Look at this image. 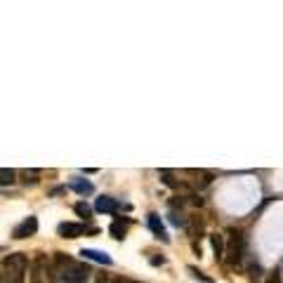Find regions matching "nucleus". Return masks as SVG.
I'll use <instances>...</instances> for the list:
<instances>
[{
	"instance_id": "1",
	"label": "nucleus",
	"mask_w": 283,
	"mask_h": 283,
	"mask_svg": "<svg viewBox=\"0 0 283 283\" xmlns=\"http://www.w3.org/2000/svg\"><path fill=\"white\" fill-rule=\"evenodd\" d=\"M28 267V260L21 253L5 257V262L0 267V281L3 283H21L24 281V271Z\"/></svg>"
},
{
	"instance_id": "2",
	"label": "nucleus",
	"mask_w": 283,
	"mask_h": 283,
	"mask_svg": "<svg viewBox=\"0 0 283 283\" xmlns=\"http://www.w3.org/2000/svg\"><path fill=\"white\" fill-rule=\"evenodd\" d=\"M246 253V236L238 229H229V236L224 241V260L229 264H241Z\"/></svg>"
},
{
	"instance_id": "3",
	"label": "nucleus",
	"mask_w": 283,
	"mask_h": 283,
	"mask_svg": "<svg viewBox=\"0 0 283 283\" xmlns=\"http://www.w3.org/2000/svg\"><path fill=\"white\" fill-rule=\"evenodd\" d=\"M59 278L64 283H85L90 278V267L83 262H71L64 271H59Z\"/></svg>"
},
{
	"instance_id": "4",
	"label": "nucleus",
	"mask_w": 283,
	"mask_h": 283,
	"mask_svg": "<svg viewBox=\"0 0 283 283\" xmlns=\"http://www.w3.org/2000/svg\"><path fill=\"white\" fill-rule=\"evenodd\" d=\"M52 271H55V267H52L45 257H38L33 264L31 278H33V283H52Z\"/></svg>"
},
{
	"instance_id": "5",
	"label": "nucleus",
	"mask_w": 283,
	"mask_h": 283,
	"mask_svg": "<svg viewBox=\"0 0 283 283\" xmlns=\"http://www.w3.org/2000/svg\"><path fill=\"white\" fill-rule=\"evenodd\" d=\"M35 231H38V217H31L28 215L26 220H21L17 227H14V231H12V236L14 238H28V236H33Z\"/></svg>"
},
{
	"instance_id": "6",
	"label": "nucleus",
	"mask_w": 283,
	"mask_h": 283,
	"mask_svg": "<svg viewBox=\"0 0 283 283\" xmlns=\"http://www.w3.org/2000/svg\"><path fill=\"white\" fill-rule=\"evenodd\" d=\"M57 231H59L62 238H78V236L85 234V224H78V222H62Z\"/></svg>"
},
{
	"instance_id": "7",
	"label": "nucleus",
	"mask_w": 283,
	"mask_h": 283,
	"mask_svg": "<svg viewBox=\"0 0 283 283\" xmlns=\"http://www.w3.org/2000/svg\"><path fill=\"white\" fill-rule=\"evenodd\" d=\"M80 257H83V260H90V262H97V264H106V267H111V264H113V260H111L106 253L95 250V248H83V250H80Z\"/></svg>"
},
{
	"instance_id": "8",
	"label": "nucleus",
	"mask_w": 283,
	"mask_h": 283,
	"mask_svg": "<svg viewBox=\"0 0 283 283\" xmlns=\"http://www.w3.org/2000/svg\"><path fill=\"white\" fill-rule=\"evenodd\" d=\"M149 229L156 234V238H160L163 243H170V236H168V231H166V224L160 222V217L156 213L149 215Z\"/></svg>"
},
{
	"instance_id": "9",
	"label": "nucleus",
	"mask_w": 283,
	"mask_h": 283,
	"mask_svg": "<svg viewBox=\"0 0 283 283\" xmlns=\"http://www.w3.org/2000/svg\"><path fill=\"white\" fill-rule=\"evenodd\" d=\"M69 189H73V191L80 193V196H90V193L95 191L92 182L90 180H80V177H73V180L69 182Z\"/></svg>"
},
{
	"instance_id": "10",
	"label": "nucleus",
	"mask_w": 283,
	"mask_h": 283,
	"mask_svg": "<svg viewBox=\"0 0 283 283\" xmlns=\"http://www.w3.org/2000/svg\"><path fill=\"white\" fill-rule=\"evenodd\" d=\"M95 208L99 210V213H116L118 210V200L116 198H111V196H99L97 198V203H95Z\"/></svg>"
},
{
	"instance_id": "11",
	"label": "nucleus",
	"mask_w": 283,
	"mask_h": 283,
	"mask_svg": "<svg viewBox=\"0 0 283 283\" xmlns=\"http://www.w3.org/2000/svg\"><path fill=\"white\" fill-rule=\"evenodd\" d=\"M160 180H163V184H166V187L175 189V191H189L187 184H184V182H177V180H175L170 170H160Z\"/></svg>"
},
{
	"instance_id": "12",
	"label": "nucleus",
	"mask_w": 283,
	"mask_h": 283,
	"mask_svg": "<svg viewBox=\"0 0 283 283\" xmlns=\"http://www.w3.org/2000/svg\"><path fill=\"white\" fill-rule=\"evenodd\" d=\"M210 246H213V250H215V260H224V236L213 234L210 236Z\"/></svg>"
},
{
	"instance_id": "13",
	"label": "nucleus",
	"mask_w": 283,
	"mask_h": 283,
	"mask_svg": "<svg viewBox=\"0 0 283 283\" xmlns=\"http://www.w3.org/2000/svg\"><path fill=\"white\" fill-rule=\"evenodd\" d=\"M109 231H111V236H113V238H118V241H120V238H125V231H128V220H120V217H118V220H113V224L109 227Z\"/></svg>"
},
{
	"instance_id": "14",
	"label": "nucleus",
	"mask_w": 283,
	"mask_h": 283,
	"mask_svg": "<svg viewBox=\"0 0 283 283\" xmlns=\"http://www.w3.org/2000/svg\"><path fill=\"white\" fill-rule=\"evenodd\" d=\"M17 182V170L12 168H0V184L7 187V184H14Z\"/></svg>"
},
{
	"instance_id": "15",
	"label": "nucleus",
	"mask_w": 283,
	"mask_h": 283,
	"mask_svg": "<svg viewBox=\"0 0 283 283\" xmlns=\"http://www.w3.org/2000/svg\"><path fill=\"white\" fill-rule=\"evenodd\" d=\"M41 180V170H21V182L24 184H35Z\"/></svg>"
},
{
	"instance_id": "16",
	"label": "nucleus",
	"mask_w": 283,
	"mask_h": 283,
	"mask_svg": "<svg viewBox=\"0 0 283 283\" xmlns=\"http://www.w3.org/2000/svg\"><path fill=\"white\" fill-rule=\"evenodd\" d=\"M73 210L78 213V217H85V220H88V217H92V208L88 206L85 200H78L76 206H73Z\"/></svg>"
},
{
	"instance_id": "17",
	"label": "nucleus",
	"mask_w": 283,
	"mask_h": 283,
	"mask_svg": "<svg viewBox=\"0 0 283 283\" xmlns=\"http://www.w3.org/2000/svg\"><path fill=\"white\" fill-rule=\"evenodd\" d=\"M170 222H173L175 227H187V217H182V215L175 213V210L170 213Z\"/></svg>"
},
{
	"instance_id": "18",
	"label": "nucleus",
	"mask_w": 283,
	"mask_h": 283,
	"mask_svg": "<svg viewBox=\"0 0 283 283\" xmlns=\"http://www.w3.org/2000/svg\"><path fill=\"white\" fill-rule=\"evenodd\" d=\"M248 274H250V278H260V276H262V267H260L257 262H250Z\"/></svg>"
},
{
	"instance_id": "19",
	"label": "nucleus",
	"mask_w": 283,
	"mask_h": 283,
	"mask_svg": "<svg viewBox=\"0 0 283 283\" xmlns=\"http://www.w3.org/2000/svg\"><path fill=\"white\" fill-rule=\"evenodd\" d=\"M97 283H123V278L109 276V274H99V276H97Z\"/></svg>"
},
{
	"instance_id": "20",
	"label": "nucleus",
	"mask_w": 283,
	"mask_h": 283,
	"mask_svg": "<svg viewBox=\"0 0 283 283\" xmlns=\"http://www.w3.org/2000/svg\"><path fill=\"white\" fill-rule=\"evenodd\" d=\"M189 271H191V274H193V276H196V278H200V281H206V283H208L206 274H203V271H198V269H196V267H189Z\"/></svg>"
},
{
	"instance_id": "21",
	"label": "nucleus",
	"mask_w": 283,
	"mask_h": 283,
	"mask_svg": "<svg viewBox=\"0 0 283 283\" xmlns=\"http://www.w3.org/2000/svg\"><path fill=\"white\" fill-rule=\"evenodd\" d=\"M151 264L153 267H158V264H166V257L160 255V257H151Z\"/></svg>"
},
{
	"instance_id": "22",
	"label": "nucleus",
	"mask_w": 283,
	"mask_h": 283,
	"mask_svg": "<svg viewBox=\"0 0 283 283\" xmlns=\"http://www.w3.org/2000/svg\"><path fill=\"white\" fill-rule=\"evenodd\" d=\"M267 283H281V276H278V274H271V276L267 278Z\"/></svg>"
},
{
	"instance_id": "23",
	"label": "nucleus",
	"mask_w": 283,
	"mask_h": 283,
	"mask_svg": "<svg viewBox=\"0 0 283 283\" xmlns=\"http://www.w3.org/2000/svg\"><path fill=\"white\" fill-rule=\"evenodd\" d=\"M123 283H139V281H128V278H123Z\"/></svg>"
}]
</instances>
